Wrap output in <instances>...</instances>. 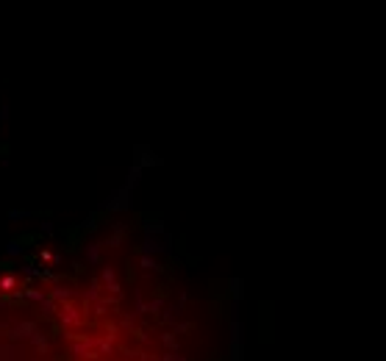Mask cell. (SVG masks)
I'll use <instances>...</instances> for the list:
<instances>
[{"mask_svg":"<svg viewBox=\"0 0 386 361\" xmlns=\"http://www.w3.org/2000/svg\"><path fill=\"white\" fill-rule=\"evenodd\" d=\"M231 361H245L242 353V325L234 314V322H231Z\"/></svg>","mask_w":386,"mask_h":361,"instance_id":"obj_1","label":"cell"},{"mask_svg":"<svg viewBox=\"0 0 386 361\" xmlns=\"http://www.w3.org/2000/svg\"><path fill=\"white\" fill-rule=\"evenodd\" d=\"M0 361H23V350L17 344H0Z\"/></svg>","mask_w":386,"mask_h":361,"instance_id":"obj_2","label":"cell"},{"mask_svg":"<svg viewBox=\"0 0 386 361\" xmlns=\"http://www.w3.org/2000/svg\"><path fill=\"white\" fill-rule=\"evenodd\" d=\"M59 319H61V325L70 328V325H78L81 322V314L75 311L73 306H64V308H61V314H59Z\"/></svg>","mask_w":386,"mask_h":361,"instance_id":"obj_3","label":"cell"},{"mask_svg":"<svg viewBox=\"0 0 386 361\" xmlns=\"http://www.w3.org/2000/svg\"><path fill=\"white\" fill-rule=\"evenodd\" d=\"M34 331H37V328H34V322H23V325H17V328L12 331V339H28Z\"/></svg>","mask_w":386,"mask_h":361,"instance_id":"obj_4","label":"cell"},{"mask_svg":"<svg viewBox=\"0 0 386 361\" xmlns=\"http://www.w3.org/2000/svg\"><path fill=\"white\" fill-rule=\"evenodd\" d=\"M161 250H169V247L161 245V242H156V239H150V236H147L145 245H142V253H145V256H150V253H161Z\"/></svg>","mask_w":386,"mask_h":361,"instance_id":"obj_5","label":"cell"},{"mask_svg":"<svg viewBox=\"0 0 386 361\" xmlns=\"http://www.w3.org/2000/svg\"><path fill=\"white\" fill-rule=\"evenodd\" d=\"M28 339H31V344H34V347H37L39 353H45V350H48V336H45L42 331H34Z\"/></svg>","mask_w":386,"mask_h":361,"instance_id":"obj_6","label":"cell"},{"mask_svg":"<svg viewBox=\"0 0 386 361\" xmlns=\"http://www.w3.org/2000/svg\"><path fill=\"white\" fill-rule=\"evenodd\" d=\"M86 259H89V264H97V259H100V245H97V242H89V245H86Z\"/></svg>","mask_w":386,"mask_h":361,"instance_id":"obj_7","label":"cell"},{"mask_svg":"<svg viewBox=\"0 0 386 361\" xmlns=\"http://www.w3.org/2000/svg\"><path fill=\"white\" fill-rule=\"evenodd\" d=\"M20 253H23V245H20L17 239H12V242H9V245H6V256H12V259H17Z\"/></svg>","mask_w":386,"mask_h":361,"instance_id":"obj_8","label":"cell"},{"mask_svg":"<svg viewBox=\"0 0 386 361\" xmlns=\"http://www.w3.org/2000/svg\"><path fill=\"white\" fill-rule=\"evenodd\" d=\"M95 344H97V347H100V353H97V355H106V353H111V347H114V344H111V339H100V342H97V339H95Z\"/></svg>","mask_w":386,"mask_h":361,"instance_id":"obj_9","label":"cell"},{"mask_svg":"<svg viewBox=\"0 0 386 361\" xmlns=\"http://www.w3.org/2000/svg\"><path fill=\"white\" fill-rule=\"evenodd\" d=\"M25 297H28V300H37V303H45V292H39V289H28Z\"/></svg>","mask_w":386,"mask_h":361,"instance_id":"obj_10","label":"cell"},{"mask_svg":"<svg viewBox=\"0 0 386 361\" xmlns=\"http://www.w3.org/2000/svg\"><path fill=\"white\" fill-rule=\"evenodd\" d=\"M17 286V281H14L12 275H6V278H0V289H3V292H9V289H14Z\"/></svg>","mask_w":386,"mask_h":361,"instance_id":"obj_11","label":"cell"},{"mask_svg":"<svg viewBox=\"0 0 386 361\" xmlns=\"http://www.w3.org/2000/svg\"><path fill=\"white\" fill-rule=\"evenodd\" d=\"M53 297H59V300L64 297V300H67V297H73V292H70V289H64V286H56L53 289Z\"/></svg>","mask_w":386,"mask_h":361,"instance_id":"obj_12","label":"cell"},{"mask_svg":"<svg viewBox=\"0 0 386 361\" xmlns=\"http://www.w3.org/2000/svg\"><path fill=\"white\" fill-rule=\"evenodd\" d=\"M9 217H12V220H25V217H31V211H23V209H12V211H9Z\"/></svg>","mask_w":386,"mask_h":361,"instance_id":"obj_13","label":"cell"},{"mask_svg":"<svg viewBox=\"0 0 386 361\" xmlns=\"http://www.w3.org/2000/svg\"><path fill=\"white\" fill-rule=\"evenodd\" d=\"M161 339H164V344H167L169 350H175V347H178V342H175V336H172V333H164Z\"/></svg>","mask_w":386,"mask_h":361,"instance_id":"obj_14","label":"cell"},{"mask_svg":"<svg viewBox=\"0 0 386 361\" xmlns=\"http://www.w3.org/2000/svg\"><path fill=\"white\" fill-rule=\"evenodd\" d=\"M161 306H164L161 300H153V303H150V311H158V308H161Z\"/></svg>","mask_w":386,"mask_h":361,"instance_id":"obj_15","label":"cell"},{"mask_svg":"<svg viewBox=\"0 0 386 361\" xmlns=\"http://www.w3.org/2000/svg\"><path fill=\"white\" fill-rule=\"evenodd\" d=\"M53 361H64V358H61V355H59V358H53Z\"/></svg>","mask_w":386,"mask_h":361,"instance_id":"obj_16","label":"cell"},{"mask_svg":"<svg viewBox=\"0 0 386 361\" xmlns=\"http://www.w3.org/2000/svg\"><path fill=\"white\" fill-rule=\"evenodd\" d=\"M31 361H39V358H31Z\"/></svg>","mask_w":386,"mask_h":361,"instance_id":"obj_17","label":"cell"}]
</instances>
